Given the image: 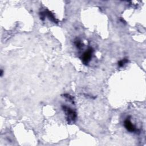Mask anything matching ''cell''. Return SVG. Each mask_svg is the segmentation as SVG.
Returning <instances> with one entry per match:
<instances>
[{
  "instance_id": "cell-1",
  "label": "cell",
  "mask_w": 146,
  "mask_h": 146,
  "mask_svg": "<svg viewBox=\"0 0 146 146\" xmlns=\"http://www.w3.org/2000/svg\"><path fill=\"white\" fill-rule=\"evenodd\" d=\"M62 107V109L65 112L68 123L71 124L74 123L76 118V113L75 111L70 108L69 107H67L65 105H63Z\"/></svg>"
},
{
  "instance_id": "cell-2",
  "label": "cell",
  "mask_w": 146,
  "mask_h": 146,
  "mask_svg": "<svg viewBox=\"0 0 146 146\" xmlns=\"http://www.w3.org/2000/svg\"><path fill=\"white\" fill-rule=\"evenodd\" d=\"M93 53V49L91 47H90L88 48V50L86 52H85L84 54H83L82 57V61L83 62V63L85 65H87L89 64V62L91 59Z\"/></svg>"
},
{
  "instance_id": "cell-3",
  "label": "cell",
  "mask_w": 146,
  "mask_h": 146,
  "mask_svg": "<svg viewBox=\"0 0 146 146\" xmlns=\"http://www.w3.org/2000/svg\"><path fill=\"white\" fill-rule=\"evenodd\" d=\"M124 127H126V128L128 131L133 133V132H135L136 131V128H135V126L133 124V123L131 122L130 119H128V118L124 121Z\"/></svg>"
},
{
  "instance_id": "cell-4",
  "label": "cell",
  "mask_w": 146,
  "mask_h": 146,
  "mask_svg": "<svg viewBox=\"0 0 146 146\" xmlns=\"http://www.w3.org/2000/svg\"><path fill=\"white\" fill-rule=\"evenodd\" d=\"M45 13L46 16H47L48 17V18H49L51 21H53L55 23H58V21L55 18L54 15L50 12L48 11V10H46V11L45 12Z\"/></svg>"
},
{
  "instance_id": "cell-5",
  "label": "cell",
  "mask_w": 146,
  "mask_h": 146,
  "mask_svg": "<svg viewBox=\"0 0 146 146\" xmlns=\"http://www.w3.org/2000/svg\"><path fill=\"white\" fill-rule=\"evenodd\" d=\"M127 62H128V60H127V59H123V60H121L118 62V65H119V67H122L125 64H126Z\"/></svg>"
},
{
  "instance_id": "cell-6",
  "label": "cell",
  "mask_w": 146,
  "mask_h": 146,
  "mask_svg": "<svg viewBox=\"0 0 146 146\" xmlns=\"http://www.w3.org/2000/svg\"><path fill=\"white\" fill-rule=\"evenodd\" d=\"M75 44L76 45V46L79 48L82 47V42H81V41L78 40V39H76L75 41Z\"/></svg>"
}]
</instances>
